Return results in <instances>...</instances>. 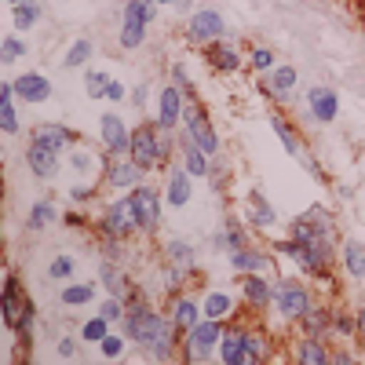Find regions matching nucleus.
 <instances>
[{"mask_svg":"<svg viewBox=\"0 0 365 365\" xmlns=\"http://www.w3.org/2000/svg\"><path fill=\"white\" fill-rule=\"evenodd\" d=\"M132 205H135V216H139V230H158V223H161V201H158V190L135 187Z\"/></svg>","mask_w":365,"mask_h":365,"instance_id":"nucleus-9","label":"nucleus"},{"mask_svg":"<svg viewBox=\"0 0 365 365\" xmlns=\"http://www.w3.org/2000/svg\"><path fill=\"white\" fill-rule=\"evenodd\" d=\"M106 322H110L106 314H99V318H91V322H84V329H81V336H84L88 344H103V340H106V332H110V329H106Z\"/></svg>","mask_w":365,"mask_h":365,"instance_id":"nucleus-31","label":"nucleus"},{"mask_svg":"<svg viewBox=\"0 0 365 365\" xmlns=\"http://www.w3.org/2000/svg\"><path fill=\"white\" fill-rule=\"evenodd\" d=\"M230 267L241 270V274H263L267 270V256H259L252 249H234L230 252Z\"/></svg>","mask_w":365,"mask_h":365,"instance_id":"nucleus-21","label":"nucleus"},{"mask_svg":"<svg viewBox=\"0 0 365 365\" xmlns=\"http://www.w3.org/2000/svg\"><path fill=\"white\" fill-rule=\"evenodd\" d=\"M125 332L135 340V344H143L154 358H172V347H175V322L172 318H161V314H154L143 303V296H132V307L125 311Z\"/></svg>","mask_w":365,"mask_h":365,"instance_id":"nucleus-1","label":"nucleus"},{"mask_svg":"<svg viewBox=\"0 0 365 365\" xmlns=\"http://www.w3.org/2000/svg\"><path fill=\"white\" fill-rule=\"evenodd\" d=\"M55 220V205L51 201H37L34 212H29V230H44Z\"/></svg>","mask_w":365,"mask_h":365,"instance_id":"nucleus-30","label":"nucleus"},{"mask_svg":"<svg viewBox=\"0 0 365 365\" xmlns=\"http://www.w3.org/2000/svg\"><path fill=\"white\" fill-rule=\"evenodd\" d=\"M245 347H249V332L234 329V332H227L223 344H220V358L227 365H237V361H245Z\"/></svg>","mask_w":365,"mask_h":365,"instance_id":"nucleus-15","label":"nucleus"},{"mask_svg":"<svg viewBox=\"0 0 365 365\" xmlns=\"http://www.w3.org/2000/svg\"><path fill=\"white\" fill-rule=\"evenodd\" d=\"M311 113L318 120H332L336 117V96L329 88H311Z\"/></svg>","mask_w":365,"mask_h":365,"instance_id":"nucleus-22","label":"nucleus"},{"mask_svg":"<svg viewBox=\"0 0 365 365\" xmlns=\"http://www.w3.org/2000/svg\"><path fill=\"white\" fill-rule=\"evenodd\" d=\"M103 230H106V237H128L132 230H139V216H135L132 197H120L117 205H110V208H106V216H103Z\"/></svg>","mask_w":365,"mask_h":365,"instance_id":"nucleus-6","label":"nucleus"},{"mask_svg":"<svg viewBox=\"0 0 365 365\" xmlns=\"http://www.w3.org/2000/svg\"><path fill=\"white\" fill-rule=\"evenodd\" d=\"M22 51H26V48H22V41H19V37H8V41H4V63H15V58H19Z\"/></svg>","mask_w":365,"mask_h":365,"instance_id":"nucleus-45","label":"nucleus"},{"mask_svg":"<svg viewBox=\"0 0 365 365\" xmlns=\"http://www.w3.org/2000/svg\"><path fill=\"white\" fill-rule=\"evenodd\" d=\"M8 4H22V0H8Z\"/></svg>","mask_w":365,"mask_h":365,"instance_id":"nucleus-54","label":"nucleus"},{"mask_svg":"<svg viewBox=\"0 0 365 365\" xmlns=\"http://www.w3.org/2000/svg\"><path fill=\"white\" fill-rule=\"evenodd\" d=\"M37 19H41V4H34V0H29V4H26V0H22V4H15V26L19 29H29Z\"/></svg>","mask_w":365,"mask_h":365,"instance_id":"nucleus-34","label":"nucleus"},{"mask_svg":"<svg viewBox=\"0 0 365 365\" xmlns=\"http://www.w3.org/2000/svg\"><path fill=\"white\" fill-rule=\"evenodd\" d=\"M182 117H187V132H190V143H197L205 154H216L220 150V143H216V132H212V125L205 120V113H201V106L197 103H190L187 110H182Z\"/></svg>","mask_w":365,"mask_h":365,"instance_id":"nucleus-8","label":"nucleus"},{"mask_svg":"<svg viewBox=\"0 0 365 365\" xmlns=\"http://www.w3.org/2000/svg\"><path fill=\"white\" fill-rule=\"evenodd\" d=\"M230 311H234V299H230L227 292H208V296H205V307H201V314H205V318L223 322Z\"/></svg>","mask_w":365,"mask_h":365,"instance_id":"nucleus-24","label":"nucleus"},{"mask_svg":"<svg viewBox=\"0 0 365 365\" xmlns=\"http://www.w3.org/2000/svg\"><path fill=\"white\" fill-rule=\"evenodd\" d=\"M0 128H4L8 135L19 132V117H15V84H4V91H0Z\"/></svg>","mask_w":365,"mask_h":365,"instance_id":"nucleus-23","label":"nucleus"},{"mask_svg":"<svg viewBox=\"0 0 365 365\" xmlns=\"http://www.w3.org/2000/svg\"><path fill=\"white\" fill-rule=\"evenodd\" d=\"M91 296H96V285H70V289H63V303H66V307L91 303Z\"/></svg>","mask_w":365,"mask_h":365,"instance_id":"nucleus-33","label":"nucleus"},{"mask_svg":"<svg viewBox=\"0 0 365 365\" xmlns=\"http://www.w3.org/2000/svg\"><path fill=\"white\" fill-rule=\"evenodd\" d=\"M106 179L113 182V187H135V182L143 179V168L135 161H113L110 172H106Z\"/></svg>","mask_w":365,"mask_h":365,"instance_id":"nucleus-19","label":"nucleus"},{"mask_svg":"<svg viewBox=\"0 0 365 365\" xmlns=\"http://www.w3.org/2000/svg\"><path fill=\"white\" fill-rule=\"evenodd\" d=\"M187 172L190 175H208V154L197 143H187Z\"/></svg>","mask_w":365,"mask_h":365,"instance_id":"nucleus-29","label":"nucleus"},{"mask_svg":"<svg viewBox=\"0 0 365 365\" xmlns=\"http://www.w3.org/2000/svg\"><path fill=\"white\" fill-rule=\"evenodd\" d=\"M103 282H106V289H110L113 296L125 289V278H120V274L113 270V263H103Z\"/></svg>","mask_w":365,"mask_h":365,"instance_id":"nucleus-40","label":"nucleus"},{"mask_svg":"<svg viewBox=\"0 0 365 365\" xmlns=\"http://www.w3.org/2000/svg\"><path fill=\"white\" fill-rule=\"evenodd\" d=\"M158 4H175V8H187V0H158Z\"/></svg>","mask_w":365,"mask_h":365,"instance_id":"nucleus-53","label":"nucleus"},{"mask_svg":"<svg viewBox=\"0 0 365 365\" xmlns=\"http://www.w3.org/2000/svg\"><path fill=\"white\" fill-rule=\"evenodd\" d=\"M361 325H365V318H361Z\"/></svg>","mask_w":365,"mask_h":365,"instance_id":"nucleus-55","label":"nucleus"},{"mask_svg":"<svg viewBox=\"0 0 365 365\" xmlns=\"http://www.w3.org/2000/svg\"><path fill=\"white\" fill-rule=\"evenodd\" d=\"M58 354H63V358H73V354H77V344H73V340H63V344H58Z\"/></svg>","mask_w":365,"mask_h":365,"instance_id":"nucleus-49","label":"nucleus"},{"mask_svg":"<svg viewBox=\"0 0 365 365\" xmlns=\"http://www.w3.org/2000/svg\"><path fill=\"white\" fill-rule=\"evenodd\" d=\"M332 325H336V332H344V336H351V332L358 329V322H354L351 314H344V311H340V314H332Z\"/></svg>","mask_w":365,"mask_h":365,"instance_id":"nucleus-43","label":"nucleus"},{"mask_svg":"<svg viewBox=\"0 0 365 365\" xmlns=\"http://www.w3.org/2000/svg\"><path fill=\"white\" fill-rule=\"evenodd\" d=\"M103 146L110 150V154H128V146H132V132L125 128V120H120L117 113L103 117Z\"/></svg>","mask_w":365,"mask_h":365,"instance_id":"nucleus-10","label":"nucleus"},{"mask_svg":"<svg viewBox=\"0 0 365 365\" xmlns=\"http://www.w3.org/2000/svg\"><path fill=\"white\" fill-rule=\"evenodd\" d=\"M263 88L270 91V96H278V99H289V96H292V88H296V70H292V66L278 70V73H274Z\"/></svg>","mask_w":365,"mask_h":365,"instance_id":"nucleus-26","label":"nucleus"},{"mask_svg":"<svg viewBox=\"0 0 365 365\" xmlns=\"http://www.w3.org/2000/svg\"><path fill=\"white\" fill-rule=\"evenodd\" d=\"M299 322H303V329H307V336H318V332H325V325H329V314L307 307V314H303Z\"/></svg>","mask_w":365,"mask_h":365,"instance_id":"nucleus-35","label":"nucleus"},{"mask_svg":"<svg viewBox=\"0 0 365 365\" xmlns=\"http://www.w3.org/2000/svg\"><path fill=\"white\" fill-rule=\"evenodd\" d=\"M190 201V172L187 168H175L168 175V205L172 208H182Z\"/></svg>","mask_w":365,"mask_h":365,"instance_id":"nucleus-16","label":"nucleus"},{"mask_svg":"<svg viewBox=\"0 0 365 365\" xmlns=\"http://www.w3.org/2000/svg\"><path fill=\"white\" fill-rule=\"evenodd\" d=\"M84 81H88V96H91V99H103V96H106V84H110L106 73H88Z\"/></svg>","mask_w":365,"mask_h":365,"instance_id":"nucleus-38","label":"nucleus"},{"mask_svg":"<svg viewBox=\"0 0 365 365\" xmlns=\"http://www.w3.org/2000/svg\"><path fill=\"white\" fill-rule=\"evenodd\" d=\"M120 351H125V340L113 336V332H106V340H103V358H120Z\"/></svg>","mask_w":365,"mask_h":365,"instance_id":"nucleus-42","label":"nucleus"},{"mask_svg":"<svg viewBox=\"0 0 365 365\" xmlns=\"http://www.w3.org/2000/svg\"><path fill=\"white\" fill-rule=\"evenodd\" d=\"M216 37H223V19L216 11H197L190 19V41L194 44H212Z\"/></svg>","mask_w":365,"mask_h":365,"instance_id":"nucleus-12","label":"nucleus"},{"mask_svg":"<svg viewBox=\"0 0 365 365\" xmlns=\"http://www.w3.org/2000/svg\"><path fill=\"white\" fill-rule=\"evenodd\" d=\"M344 267L351 278H365V249L361 245H347L344 249Z\"/></svg>","mask_w":365,"mask_h":365,"instance_id":"nucleus-27","label":"nucleus"},{"mask_svg":"<svg viewBox=\"0 0 365 365\" xmlns=\"http://www.w3.org/2000/svg\"><path fill=\"white\" fill-rule=\"evenodd\" d=\"M88 55H91V41H77V44H73V51L66 55V66H81Z\"/></svg>","mask_w":365,"mask_h":365,"instance_id":"nucleus-41","label":"nucleus"},{"mask_svg":"<svg viewBox=\"0 0 365 365\" xmlns=\"http://www.w3.org/2000/svg\"><path fill=\"white\" fill-rule=\"evenodd\" d=\"M29 299L26 292H22V285L15 282V274L8 270L4 274V296H0V314H4V325L15 332L19 325H22V318H26V311H29Z\"/></svg>","mask_w":365,"mask_h":365,"instance_id":"nucleus-5","label":"nucleus"},{"mask_svg":"<svg viewBox=\"0 0 365 365\" xmlns=\"http://www.w3.org/2000/svg\"><path fill=\"white\" fill-rule=\"evenodd\" d=\"M26 165L34 168L37 179H48L58 168V150H51V146H44V143L34 139V143H29V150H26Z\"/></svg>","mask_w":365,"mask_h":365,"instance_id":"nucleus-11","label":"nucleus"},{"mask_svg":"<svg viewBox=\"0 0 365 365\" xmlns=\"http://www.w3.org/2000/svg\"><path fill=\"white\" fill-rule=\"evenodd\" d=\"M154 4H158V0H128L125 29H120V44H125V48H139L143 44L146 22H154Z\"/></svg>","mask_w":365,"mask_h":365,"instance_id":"nucleus-3","label":"nucleus"},{"mask_svg":"<svg viewBox=\"0 0 365 365\" xmlns=\"http://www.w3.org/2000/svg\"><path fill=\"white\" fill-rule=\"evenodd\" d=\"M132 99H135V106H143V103H146V84H139V88L132 91Z\"/></svg>","mask_w":365,"mask_h":365,"instance_id":"nucleus-51","label":"nucleus"},{"mask_svg":"<svg viewBox=\"0 0 365 365\" xmlns=\"http://www.w3.org/2000/svg\"><path fill=\"white\" fill-rule=\"evenodd\" d=\"M274 132H278V135H282V146H285V150H289V154L296 158V154H299V135H296V132H292V128L285 125V120H282V117H274Z\"/></svg>","mask_w":365,"mask_h":365,"instance_id":"nucleus-37","label":"nucleus"},{"mask_svg":"<svg viewBox=\"0 0 365 365\" xmlns=\"http://www.w3.org/2000/svg\"><path fill=\"white\" fill-rule=\"evenodd\" d=\"M15 96L26 99V103H44V99L51 96V84H48V77H41V73H22V77L15 81Z\"/></svg>","mask_w":365,"mask_h":365,"instance_id":"nucleus-13","label":"nucleus"},{"mask_svg":"<svg viewBox=\"0 0 365 365\" xmlns=\"http://www.w3.org/2000/svg\"><path fill=\"white\" fill-rule=\"evenodd\" d=\"M88 194H91V187L84 190V187H73V201H88Z\"/></svg>","mask_w":365,"mask_h":365,"instance_id":"nucleus-52","label":"nucleus"},{"mask_svg":"<svg viewBox=\"0 0 365 365\" xmlns=\"http://www.w3.org/2000/svg\"><path fill=\"white\" fill-rule=\"evenodd\" d=\"M182 110H187V106H182V96H179L175 88H165V96H161V117H158V125H161V128H175V120L182 117Z\"/></svg>","mask_w":365,"mask_h":365,"instance_id":"nucleus-17","label":"nucleus"},{"mask_svg":"<svg viewBox=\"0 0 365 365\" xmlns=\"http://www.w3.org/2000/svg\"><path fill=\"white\" fill-rule=\"evenodd\" d=\"M120 96H125V88H120L117 81H110L106 84V99H120Z\"/></svg>","mask_w":365,"mask_h":365,"instance_id":"nucleus-50","label":"nucleus"},{"mask_svg":"<svg viewBox=\"0 0 365 365\" xmlns=\"http://www.w3.org/2000/svg\"><path fill=\"white\" fill-rule=\"evenodd\" d=\"M241 292H245V299L252 303V307H267V303H270V296H274V289L259 278V274H249V278L245 282H241Z\"/></svg>","mask_w":365,"mask_h":365,"instance_id":"nucleus-18","label":"nucleus"},{"mask_svg":"<svg viewBox=\"0 0 365 365\" xmlns=\"http://www.w3.org/2000/svg\"><path fill=\"white\" fill-rule=\"evenodd\" d=\"M70 274H73V259L70 256H58V259H51V267H48V278H70Z\"/></svg>","mask_w":365,"mask_h":365,"instance_id":"nucleus-39","label":"nucleus"},{"mask_svg":"<svg viewBox=\"0 0 365 365\" xmlns=\"http://www.w3.org/2000/svg\"><path fill=\"white\" fill-rule=\"evenodd\" d=\"M168 263L172 267H190L194 263V249L187 241H168Z\"/></svg>","mask_w":365,"mask_h":365,"instance_id":"nucleus-32","label":"nucleus"},{"mask_svg":"<svg viewBox=\"0 0 365 365\" xmlns=\"http://www.w3.org/2000/svg\"><path fill=\"white\" fill-rule=\"evenodd\" d=\"M274 303H278V311L285 314V318H303L307 314V307H311V299H307V289H303L299 282H278L274 285Z\"/></svg>","mask_w":365,"mask_h":365,"instance_id":"nucleus-7","label":"nucleus"},{"mask_svg":"<svg viewBox=\"0 0 365 365\" xmlns=\"http://www.w3.org/2000/svg\"><path fill=\"white\" fill-rule=\"evenodd\" d=\"M165 128L158 125H143V128H135L132 132V146H128V154H132V161L143 168V172H150V168H158L165 158H168V139L161 135Z\"/></svg>","mask_w":365,"mask_h":365,"instance_id":"nucleus-2","label":"nucleus"},{"mask_svg":"<svg viewBox=\"0 0 365 365\" xmlns=\"http://www.w3.org/2000/svg\"><path fill=\"white\" fill-rule=\"evenodd\" d=\"M299 361H307V365H322V361H329V354H325V347L318 344V336H307L299 344Z\"/></svg>","mask_w":365,"mask_h":365,"instance_id":"nucleus-28","label":"nucleus"},{"mask_svg":"<svg viewBox=\"0 0 365 365\" xmlns=\"http://www.w3.org/2000/svg\"><path fill=\"white\" fill-rule=\"evenodd\" d=\"M220 344V322H212V318H205V322H197L194 329H190V336H187V347H182V358L187 361H208V354H212V347Z\"/></svg>","mask_w":365,"mask_h":365,"instance_id":"nucleus-4","label":"nucleus"},{"mask_svg":"<svg viewBox=\"0 0 365 365\" xmlns=\"http://www.w3.org/2000/svg\"><path fill=\"white\" fill-rule=\"evenodd\" d=\"M125 311H128V307H125V303H120V299H106V303H103V314H106L110 322L125 318Z\"/></svg>","mask_w":365,"mask_h":365,"instance_id":"nucleus-44","label":"nucleus"},{"mask_svg":"<svg viewBox=\"0 0 365 365\" xmlns=\"http://www.w3.org/2000/svg\"><path fill=\"white\" fill-rule=\"evenodd\" d=\"M270 63H274V55H270L267 48H256V51H252V66H256V70H267Z\"/></svg>","mask_w":365,"mask_h":365,"instance_id":"nucleus-47","label":"nucleus"},{"mask_svg":"<svg viewBox=\"0 0 365 365\" xmlns=\"http://www.w3.org/2000/svg\"><path fill=\"white\" fill-rule=\"evenodd\" d=\"M34 139L44 143V146H51V150H63V146L73 143V132L63 128V125H41V128H34Z\"/></svg>","mask_w":365,"mask_h":365,"instance_id":"nucleus-20","label":"nucleus"},{"mask_svg":"<svg viewBox=\"0 0 365 365\" xmlns=\"http://www.w3.org/2000/svg\"><path fill=\"white\" fill-rule=\"evenodd\" d=\"M263 358V340L259 336H249V347H245V361H259Z\"/></svg>","mask_w":365,"mask_h":365,"instance_id":"nucleus-46","label":"nucleus"},{"mask_svg":"<svg viewBox=\"0 0 365 365\" xmlns=\"http://www.w3.org/2000/svg\"><path fill=\"white\" fill-rule=\"evenodd\" d=\"M172 322H175V329H194L197 325V303L187 299V296H179L172 303Z\"/></svg>","mask_w":365,"mask_h":365,"instance_id":"nucleus-25","label":"nucleus"},{"mask_svg":"<svg viewBox=\"0 0 365 365\" xmlns=\"http://www.w3.org/2000/svg\"><path fill=\"white\" fill-rule=\"evenodd\" d=\"M249 201H252V220H256V227H270V223H274V208L263 201V194H252Z\"/></svg>","mask_w":365,"mask_h":365,"instance_id":"nucleus-36","label":"nucleus"},{"mask_svg":"<svg viewBox=\"0 0 365 365\" xmlns=\"http://www.w3.org/2000/svg\"><path fill=\"white\" fill-rule=\"evenodd\" d=\"M208 63H212V70H220V73H234L237 66H241V55L234 51V44H208Z\"/></svg>","mask_w":365,"mask_h":365,"instance_id":"nucleus-14","label":"nucleus"},{"mask_svg":"<svg viewBox=\"0 0 365 365\" xmlns=\"http://www.w3.org/2000/svg\"><path fill=\"white\" fill-rule=\"evenodd\" d=\"M91 165H96V158H91V154H84V150H77V154H73V168H81V172H88Z\"/></svg>","mask_w":365,"mask_h":365,"instance_id":"nucleus-48","label":"nucleus"}]
</instances>
